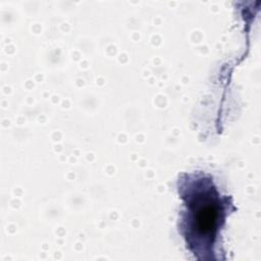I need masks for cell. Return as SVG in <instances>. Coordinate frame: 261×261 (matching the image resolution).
Wrapping results in <instances>:
<instances>
[{"label":"cell","mask_w":261,"mask_h":261,"mask_svg":"<svg viewBox=\"0 0 261 261\" xmlns=\"http://www.w3.org/2000/svg\"><path fill=\"white\" fill-rule=\"evenodd\" d=\"M177 190L184 202L179 231L187 248L199 260L223 259L219 255L220 237L226 217L236 209L231 198L202 171L182 173Z\"/></svg>","instance_id":"cell-1"}]
</instances>
